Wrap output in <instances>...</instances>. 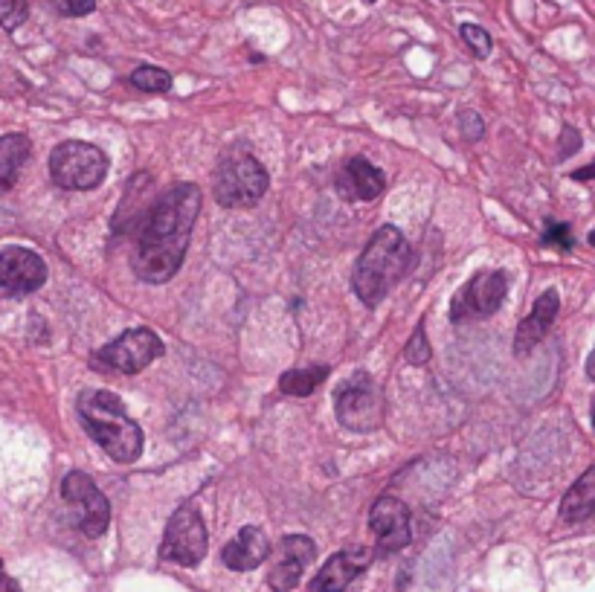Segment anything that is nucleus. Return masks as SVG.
<instances>
[{
	"label": "nucleus",
	"mask_w": 595,
	"mask_h": 592,
	"mask_svg": "<svg viewBox=\"0 0 595 592\" xmlns=\"http://www.w3.org/2000/svg\"><path fill=\"white\" fill-rule=\"evenodd\" d=\"M204 192L195 183H178L160 195L137 227V247L131 253V270L146 285H163L175 279L189 241L192 227L201 215Z\"/></svg>",
	"instance_id": "1"
},
{
	"label": "nucleus",
	"mask_w": 595,
	"mask_h": 592,
	"mask_svg": "<svg viewBox=\"0 0 595 592\" xmlns=\"http://www.w3.org/2000/svg\"><path fill=\"white\" fill-rule=\"evenodd\" d=\"M413 265H416V250L407 244L404 233L392 224L381 227L369 238L352 270V288L357 299L369 308L381 305Z\"/></svg>",
	"instance_id": "2"
},
{
	"label": "nucleus",
	"mask_w": 595,
	"mask_h": 592,
	"mask_svg": "<svg viewBox=\"0 0 595 592\" xmlns=\"http://www.w3.org/2000/svg\"><path fill=\"white\" fill-rule=\"evenodd\" d=\"M76 413L93 442L99 444L114 462L128 465L140 459L146 439L140 424L128 415L122 398L108 389H85L76 401Z\"/></svg>",
	"instance_id": "3"
},
{
	"label": "nucleus",
	"mask_w": 595,
	"mask_h": 592,
	"mask_svg": "<svg viewBox=\"0 0 595 592\" xmlns=\"http://www.w3.org/2000/svg\"><path fill=\"white\" fill-rule=\"evenodd\" d=\"M268 186V169L247 148H230L218 160L215 175H212V195L227 209L256 207L265 198Z\"/></svg>",
	"instance_id": "4"
},
{
	"label": "nucleus",
	"mask_w": 595,
	"mask_h": 592,
	"mask_svg": "<svg viewBox=\"0 0 595 592\" xmlns=\"http://www.w3.org/2000/svg\"><path fill=\"white\" fill-rule=\"evenodd\" d=\"M111 169L105 151L85 140H64L50 154V178L56 186L70 192H90L96 189Z\"/></svg>",
	"instance_id": "5"
},
{
	"label": "nucleus",
	"mask_w": 595,
	"mask_h": 592,
	"mask_svg": "<svg viewBox=\"0 0 595 592\" xmlns=\"http://www.w3.org/2000/svg\"><path fill=\"white\" fill-rule=\"evenodd\" d=\"M166 346L151 328H128L108 346L96 349L90 355V366L96 372H119V375H137L157 357H163Z\"/></svg>",
	"instance_id": "6"
},
{
	"label": "nucleus",
	"mask_w": 595,
	"mask_h": 592,
	"mask_svg": "<svg viewBox=\"0 0 595 592\" xmlns=\"http://www.w3.org/2000/svg\"><path fill=\"white\" fill-rule=\"evenodd\" d=\"M334 410H337V421L346 430L369 433V430H378L384 421V395L372 375L355 372L337 386Z\"/></svg>",
	"instance_id": "7"
},
{
	"label": "nucleus",
	"mask_w": 595,
	"mask_h": 592,
	"mask_svg": "<svg viewBox=\"0 0 595 592\" xmlns=\"http://www.w3.org/2000/svg\"><path fill=\"white\" fill-rule=\"evenodd\" d=\"M207 546V523H204L198 505L183 503L166 523L163 543H160V558L192 569L207 558Z\"/></svg>",
	"instance_id": "8"
},
{
	"label": "nucleus",
	"mask_w": 595,
	"mask_h": 592,
	"mask_svg": "<svg viewBox=\"0 0 595 592\" xmlns=\"http://www.w3.org/2000/svg\"><path fill=\"white\" fill-rule=\"evenodd\" d=\"M508 294V273L506 270H479L474 273L456 296L450 299V320L459 323H476L488 320L500 311L503 299Z\"/></svg>",
	"instance_id": "9"
},
{
	"label": "nucleus",
	"mask_w": 595,
	"mask_h": 592,
	"mask_svg": "<svg viewBox=\"0 0 595 592\" xmlns=\"http://www.w3.org/2000/svg\"><path fill=\"white\" fill-rule=\"evenodd\" d=\"M61 497L76 511V526L85 537H102L111 526V503L99 485L82 471H70L61 479Z\"/></svg>",
	"instance_id": "10"
},
{
	"label": "nucleus",
	"mask_w": 595,
	"mask_h": 592,
	"mask_svg": "<svg viewBox=\"0 0 595 592\" xmlns=\"http://www.w3.org/2000/svg\"><path fill=\"white\" fill-rule=\"evenodd\" d=\"M369 529L375 534V549L381 555L401 552L413 540V514L398 497L384 494L369 511Z\"/></svg>",
	"instance_id": "11"
},
{
	"label": "nucleus",
	"mask_w": 595,
	"mask_h": 592,
	"mask_svg": "<svg viewBox=\"0 0 595 592\" xmlns=\"http://www.w3.org/2000/svg\"><path fill=\"white\" fill-rule=\"evenodd\" d=\"M47 282V265L30 247H3L0 250V294L30 296Z\"/></svg>",
	"instance_id": "12"
},
{
	"label": "nucleus",
	"mask_w": 595,
	"mask_h": 592,
	"mask_svg": "<svg viewBox=\"0 0 595 592\" xmlns=\"http://www.w3.org/2000/svg\"><path fill=\"white\" fill-rule=\"evenodd\" d=\"M317 558V543L305 534H285L276 549V563L270 566L268 584L273 592H291L299 584L308 563Z\"/></svg>",
	"instance_id": "13"
},
{
	"label": "nucleus",
	"mask_w": 595,
	"mask_h": 592,
	"mask_svg": "<svg viewBox=\"0 0 595 592\" xmlns=\"http://www.w3.org/2000/svg\"><path fill=\"white\" fill-rule=\"evenodd\" d=\"M372 563V552L366 546H352L343 549L337 555H331L323 569L317 572L311 590L314 592H346V587H352L357 575H363Z\"/></svg>",
	"instance_id": "14"
},
{
	"label": "nucleus",
	"mask_w": 595,
	"mask_h": 592,
	"mask_svg": "<svg viewBox=\"0 0 595 592\" xmlns=\"http://www.w3.org/2000/svg\"><path fill=\"white\" fill-rule=\"evenodd\" d=\"M558 311H561V296H558L555 288H546L543 294L537 296L532 314L517 326V334H514V355H532L537 346L543 343V337L549 334V328L555 326Z\"/></svg>",
	"instance_id": "15"
},
{
	"label": "nucleus",
	"mask_w": 595,
	"mask_h": 592,
	"mask_svg": "<svg viewBox=\"0 0 595 592\" xmlns=\"http://www.w3.org/2000/svg\"><path fill=\"white\" fill-rule=\"evenodd\" d=\"M384 189H387L384 172L375 163H369L366 157H349L337 175V195L346 201H355V204L375 201L378 195H384Z\"/></svg>",
	"instance_id": "16"
},
{
	"label": "nucleus",
	"mask_w": 595,
	"mask_h": 592,
	"mask_svg": "<svg viewBox=\"0 0 595 592\" xmlns=\"http://www.w3.org/2000/svg\"><path fill=\"white\" fill-rule=\"evenodd\" d=\"M270 558L268 534L259 526H244L241 532L221 549V561L233 572H250Z\"/></svg>",
	"instance_id": "17"
},
{
	"label": "nucleus",
	"mask_w": 595,
	"mask_h": 592,
	"mask_svg": "<svg viewBox=\"0 0 595 592\" xmlns=\"http://www.w3.org/2000/svg\"><path fill=\"white\" fill-rule=\"evenodd\" d=\"M595 517V465L578 476L561 500V520L564 523H584Z\"/></svg>",
	"instance_id": "18"
},
{
	"label": "nucleus",
	"mask_w": 595,
	"mask_h": 592,
	"mask_svg": "<svg viewBox=\"0 0 595 592\" xmlns=\"http://www.w3.org/2000/svg\"><path fill=\"white\" fill-rule=\"evenodd\" d=\"M32 143L27 134H6L0 137V192L12 189L21 175L27 157H30Z\"/></svg>",
	"instance_id": "19"
},
{
	"label": "nucleus",
	"mask_w": 595,
	"mask_h": 592,
	"mask_svg": "<svg viewBox=\"0 0 595 592\" xmlns=\"http://www.w3.org/2000/svg\"><path fill=\"white\" fill-rule=\"evenodd\" d=\"M331 366L326 363H311V366H299V369H288L279 378V392L294 395V398H308L311 392H317L320 384L328 378Z\"/></svg>",
	"instance_id": "20"
},
{
	"label": "nucleus",
	"mask_w": 595,
	"mask_h": 592,
	"mask_svg": "<svg viewBox=\"0 0 595 592\" xmlns=\"http://www.w3.org/2000/svg\"><path fill=\"white\" fill-rule=\"evenodd\" d=\"M131 85L143 93H169L172 90V73L154 64H143L131 73Z\"/></svg>",
	"instance_id": "21"
},
{
	"label": "nucleus",
	"mask_w": 595,
	"mask_h": 592,
	"mask_svg": "<svg viewBox=\"0 0 595 592\" xmlns=\"http://www.w3.org/2000/svg\"><path fill=\"white\" fill-rule=\"evenodd\" d=\"M30 18V0H0V27L15 32Z\"/></svg>",
	"instance_id": "22"
},
{
	"label": "nucleus",
	"mask_w": 595,
	"mask_h": 592,
	"mask_svg": "<svg viewBox=\"0 0 595 592\" xmlns=\"http://www.w3.org/2000/svg\"><path fill=\"white\" fill-rule=\"evenodd\" d=\"M459 35H462V41L468 44V50L474 53L476 59H488V56H491L494 41H491V35L482 30V27H476V24H462V27H459Z\"/></svg>",
	"instance_id": "23"
},
{
	"label": "nucleus",
	"mask_w": 595,
	"mask_h": 592,
	"mask_svg": "<svg viewBox=\"0 0 595 592\" xmlns=\"http://www.w3.org/2000/svg\"><path fill=\"white\" fill-rule=\"evenodd\" d=\"M404 357H407L413 366H424V363H430L433 349H430V343H427V331H424V323H418L416 326V334L410 337V343H407V349H404Z\"/></svg>",
	"instance_id": "24"
},
{
	"label": "nucleus",
	"mask_w": 595,
	"mask_h": 592,
	"mask_svg": "<svg viewBox=\"0 0 595 592\" xmlns=\"http://www.w3.org/2000/svg\"><path fill=\"white\" fill-rule=\"evenodd\" d=\"M61 18H85L96 12V0H47Z\"/></svg>",
	"instance_id": "25"
},
{
	"label": "nucleus",
	"mask_w": 595,
	"mask_h": 592,
	"mask_svg": "<svg viewBox=\"0 0 595 592\" xmlns=\"http://www.w3.org/2000/svg\"><path fill=\"white\" fill-rule=\"evenodd\" d=\"M459 131L468 143H476L485 134V119L479 117V111H462L459 114Z\"/></svg>",
	"instance_id": "26"
},
{
	"label": "nucleus",
	"mask_w": 595,
	"mask_h": 592,
	"mask_svg": "<svg viewBox=\"0 0 595 592\" xmlns=\"http://www.w3.org/2000/svg\"><path fill=\"white\" fill-rule=\"evenodd\" d=\"M543 244H555L561 250H572V238H569V224H546Z\"/></svg>",
	"instance_id": "27"
},
{
	"label": "nucleus",
	"mask_w": 595,
	"mask_h": 592,
	"mask_svg": "<svg viewBox=\"0 0 595 592\" xmlns=\"http://www.w3.org/2000/svg\"><path fill=\"white\" fill-rule=\"evenodd\" d=\"M578 148H581V137H578V131H575V128H569V125H564V131H561V143H558V160L572 157Z\"/></svg>",
	"instance_id": "28"
},
{
	"label": "nucleus",
	"mask_w": 595,
	"mask_h": 592,
	"mask_svg": "<svg viewBox=\"0 0 595 592\" xmlns=\"http://www.w3.org/2000/svg\"><path fill=\"white\" fill-rule=\"evenodd\" d=\"M595 178V163L590 166H584V169H578V172H572V180H578V183H587V180Z\"/></svg>",
	"instance_id": "29"
},
{
	"label": "nucleus",
	"mask_w": 595,
	"mask_h": 592,
	"mask_svg": "<svg viewBox=\"0 0 595 592\" xmlns=\"http://www.w3.org/2000/svg\"><path fill=\"white\" fill-rule=\"evenodd\" d=\"M587 378H590V381H595V349L590 352V357H587Z\"/></svg>",
	"instance_id": "30"
},
{
	"label": "nucleus",
	"mask_w": 595,
	"mask_h": 592,
	"mask_svg": "<svg viewBox=\"0 0 595 592\" xmlns=\"http://www.w3.org/2000/svg\"><path fill=\"white\" fill-rule=\"evenodd\" d=\"M587 241H590V244H593V247H595V230H593V233H590V236H587Z\"/></svg>",
	"instance_id": "31"
},
{
	"label": "nucleus",
	"mask_w": 595,
	"mask_h": 592,
	"mask_svg": "<svg viewBox=\"0 0 595 592\" xmlns=\"http://www.w3.org/2000/svg\"><path fill=\"white\" fill-rule=\"evenodd\" d=\"M593 427H595V413H593Z\"/></svg>",
	"instance_id": "32"
},
{
	"label": "nucleus",
	"mask_w": 595,
	"mask_h": 592,
	"mask_svg": "<svg viewBox=\"0 0 595 592\" xmlns=\"http://www.w3.org/2000/svg\"><path fill=\"white\" fill-rule=\"evenodd\" d=\"M366 3H375V0H366Z\"/></svg>",
	"instance_id": "33"
}]
</instances>
